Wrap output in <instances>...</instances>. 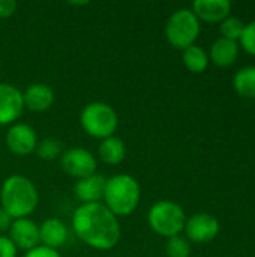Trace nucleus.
<instances>
[{
    "instance_id": "obj_22",
    "label": "nucleus",
    "mask_w": 255,
    "mask_h": 257,
    "mask_svg": "<svg viewBox=\"0 0 255 257\" xmlns=\"http://www.w3.org/2000/svg\"><path fill=\"white\" fill-rule=\"evenodd\" d=\"M165 253L168 257H189L191 247L183 236L177 235V236L168 238L165 244Z\"/></svg>"
},
{
    "instance_id": "obj_14",
    "label": "nucleus",
    "mask_w": 255,
    "mask_h": 257,
    "mask_svg": "<svg viewBox=\"0 0 255 257\" xmlns=\"http://www.w3.org/2000/svg\"><path fill=\"white\" fill-rule=\"evenodd\" d=\"M231 11L228 0H197L192 3V12L197 18L209 23L224 21Z\"/></svg>"
},
{
    "instance_id": "obj_27",
    "label": "nucleus",
    "mask_w": 255,
    "mask_h": 257,
    "mask_svg": "<svg viewBox=\"0 0 255 257\" xmlns=\"http://www.w3.org/2000/svg\"><path fill=\"white\" fill-rule=\"evenodd\" d=\"M12 221H14V220L9 217V214H8L3 208H0V233H2V232L9 230V227H11Z\"/></svg>"
},
{
    "instance_id": "obj_28",
    "label": "nucleus",
    "mask_w": 255,
    "mask_h": 257,
    "mask_svg": "<svg viewBox=\"0 0 255 257\" xmlns=\"http://www.w3.org/2000/svg\"><path fill=\"white\" fill-rule=\"evenodd\" d=\"M71 5H74V6H81V5H87V2H71Z\"/></svg>"
},
{
    "instance_id": "obj_7",
    "label": "nucleus",
    "mask_w": 255,
    "mask_h": 257,
    "mask_svg": "<svg viewBox=\"0 0 255 257\" xmlns=\"http://www.w3.org/2000/svg\"><path fill=\"white\" fill-rule=\"evenodd\" d=\"M60 166L66 175L80 181L95 175L96 158L83 148H71L60 155Z\"/></svg>"
},
{
    "instance_id": "obj_16",
    "label": "nucleus",
    "mask_w": 255,
    "mask_h": 257,
    "mask_svg": "<svg viewBox=\"0 0 255 257\" xmlns=\"http://www.w3.org/2000/svg\"><path fill=\"white\" fill-rule=\"evenodd\" d=\"M98 155L99 158L110 166L120 164L126 157V146L122 139L119 137H107L104 139L98 146Z\"/></svg>"
},
{
    "instance_id": "obj_15",
    "label": "nucleus",
    "mask_w": 255,
    "mask_h": 257,
    "mask_svg": "<svg viewBox=\"0 0 255 257\" xmlns=\"http://www.w3.org/2000/svg\"><path fill=\"white\" fill-rule=\"evenodd\" d=\"M68 227L59 218H48L39 226V241L44 247L57 250L68 241Z\"/></svg>"
},
{
    "instance_id": "obj_12",
    "label": "nucleus",
    "mask_w": 255,
    "mask_h": 257,
    "mask_svg": "<svg viewBox=\"0 0 255 257\" xmlns=\"http://www.w3.org/2000/svg\"><path fill=\"white\" fill-rule=\"evenodd\" d=\"M23 101H24V108L35 113H42L53 105L54 92L50 86L44 83H35L30 84L23 92Z\"/></svg>"
},
{
    "instance_id": "obj_8",
    "label": "nucleus",
    "mask_w": 255,
    "mask_h": 257,
    "mask_svg": "<svg viewBox=\"0 0 255 257\" xmlns=\"http://www.w3.org/2000/svg\"><path fill=\"white\" fill-rule=\"evenodd\" d=\"M6 146L17 157H26L35 152L38 145L36 131L27 123H15L6 133Z\"/></svg>"
},
{
    "instance_id": "obj_10",
    "label": "nucleus",
    "mask_w": 255,
    "mask_h": 257,
    "mask_svg": "<svg viewBox=\"0 0 255 257\" xmlns=\"http://www.w3.org/2000/svg\"><path fill=\"white\" fill-rule=\"evenodd\" d=\"M183 230L191 241L197 244H206L218 235L219 221L210 214H195L185 223Z\"/></svg>"
},
{
    "instance_id": "obj_18",
    "label": "nucleus",
    "mask_w": 255,
    "mask_h": 257,
    "mask_svg": "<svg viewBox=\"0 0 255 257\" xmlns=\"http://www.w3.org/2000/svg\"><path fill=\"white\" fill-rule=\"evenodd\" d=\"M233 84L240 96L255 99V66H246L240 69L236 74Z\"/></svg>"
},
{
    "instance_id": "obj_17",
    "label": "nucleus",
    "mask_w": 255,
    "mask_h": 257,
    "mask_svg": "<svg viewBox=\"0 0 255 257\" xmlns=\"http://www.w3.org/2000/svg\"><path fill=\"white\" fill-rule=\"evenodd\" d=\"M237 54H239L237 42L225 39V38L216 39L213 42L212 48H210V59L218 66H230V65H233Z\"/></svg>"
},
{
    "instance_id": "obj_24",
    "label": "nucleus",
    "mask_w": 255,
    "mask_h": 257,
    "mask_svg": "<svg viewBox=\"0 0 255 257\" xmlns=\"http://www.w3.org/2000/svg\"><path fill=\"white\" fill-rule=\"evenodd\" d=\"M24 257H62L57 250H53V248H48V247H44V245H38L35 247L33 250L27 251Z\"/></svg>"
},
{
    "instance_id": "obj_19",
    "label": "nucleus",
    "mask_w": 255,
    "mask_h": 257,
    "mask_svg": "<svg viewBox=\"0 0 255 257\" xmlns=\"http://www.w3.org/2000/svg\"><path fill=\"white\" fill-rule=\"evenodd\" d=\"M183 63L191 72L200 74L207 68L209 57H207L206 51L201 47L191 45V47L183 50Z\"/></svg>"
},
{
    "instance_id": "obj_1",
    "label": "nucleus",
    "mask_w": 255,
    "mask_h": 257,
    "mask_svg": "<svg viewBox=\"0 0 255 257\" xmlns=\"http://www.w3.org/2000/svg\"><path fill=\"white\" fill-rule=\"evenodd\" d=\"M72 227L78 239L96 250L114 248L122 236L119 218L104 203H83L72 217Z\"/></svg>"
},
{
    "instance_id": "obj_2",
    "label": "nucleus",
    "mask_w": 255,
    "mask_h": 257,
    "mask_svg": "<svg viewBox=\"0 0 255 257\" xmlns=\"http://www.w3.org/2000/svg\"><path fill=\"white\" fill-rule=\"evenodd\" d=\"M2 208L12 220L26 218L30 215L38 203L39 194L35 184L23 175H11L5 179L0 190Z\"/></svg>"
},
{
    "instance_id": "obj_5",
    "label": "nucleus",
    "mask_w": 255,
    "mask_h": 257,
    "mask_svg": "<svg viewBox=\"0 0 255 257\" xmlns=\"http://www.w3.org/2000/svg\"><path fill=\"white\" fill-rule=\"evenodd\" d=\"M147 221L150 229L165 238L177 236L186 223V217L183 209L171 202V200H161L152 205L147 214Z\"/></svg>"
},
{
    "instance_id": "obj_23",
    "label": "nucleus",
    "mask_w": 255,
    "mask_h": 257,
    "mask_svg": "<svg viewBox=\"0 0 255 257\" xmlns=\"http://www.w3.org/2000/svg\"><path fill=\"white\" fill-rule=\"evenodd\" d=\"M240 44H242L245 51L255 56V21L245 26L243 33L240 36Z\"/></svg>"
},
{
    "instance_id": "obj_4",
    "label": "nucleus",
    "mask_w": 255,
    "mask_h": 257,
    "mask_svg": "<svg viewBox=\"0 0 255 257\" xmlns=\"http://www.w3.org/2000/svg\"><path fill=\"white\" fill-rule=\"evenodd\" d=\"M80 123L86 134L95 139L111 137L119 125V117L114 108L105 102H90L80 113Z\"/></svg>"
},
{
    "instance_id": "obj_20",
    "label": "nucleus",
    "mask_w": 255,
    "mask_h": 257,
    "mask_svg": "<svg viewBox=\"0 0 255 257\" xmlns=\"http://www.w3.org/2000/svg\"><path fill=\"white\" fill-rule=\"evenodd\" d=\"M35 152L44 161H54L63 154V143L54 137H47L38 142Z\"/></svg>"
},
{
    "instance_id": "obj_9",
    "label": "nucleus",
    "mask_w": 255,
    "mask_h": 257,
    "mask_svg": "<svg viewBox=\"0 0 255 257\" xmlns=\"http://www.w3.org/2000/svg\"><path fill=\"white\" fill-rule=\"evenodd\" d=\"M24 111L23 92L9 83H0V125H9Z\"/></svg>"
},
{
    "instance_id": "obj_6",
    "label": "nucleus",
    "mask_w": 255,
    "mask_h": 257,
    "mask_svg": "<svg viewBox=\"0 0 255 257\" xmlns=\"http://www.w3.org/2000/svg\"><path fill=\"white\" fill-rule=\"evenodd\" d=\"M200 35V21L191 9H179L171 14L165 24L167 41L179 50L194 45Z\"/></svg>"
},
{
    "instance_id": "obj_11",
    "label": "nucleus",
    "mask_w": 255,
    "mask_h": 257,
    "mask_svg": "<svg viewBox=\"0 0 255 257\" xmlns=\"http://www.w3.org/2000/svg\"><path fill=\"white\" fill-rule=\"evenodd\" d=\"M15 248L24 250L26 253L38 247L39 241V227L29 218H18L14 220L9 227V236H8Z\"/></svg>"
},
{
    "instance_id": "obj_13",
    "label": "nucleus",
    "mask_w": 255,
    "mask_h": 257,
    "mask_svg": "<svg viewBox=\"0 0 255 257\" xmlns=\"http://www.w3.org/2000/svg\"><path fill=\"white\" fill-rule=\"evenodd\" d=\"M107 179L102 175H92L77 181L74 193L81 203H98L104 197Z\"/></svg>"
},
{
    "instance_id": "obj_25",
    "label": "nucleus",
    "mask_w": 255,
    "mask_h": 257,
    "mask_svg": "<svg viewBox=\"0 0 255 257\" xmlns=\"http://www.w3.org/2000/svg\"><path fill=\"white\" fill-rule=\"evenodd\" d=\"M0 257H17V248L8 236L0 235Z\"/></svg>"
},
{
    "instance_id": "obj_26",
    "label": "nucleus",
    "mask_w": 255,
    "mask_h": 257,
    "mask_svg": "<svg viewBox=\"0 0 255 257\" xmlns=\"http://www.w3.org/2000/svg\"><path fill=\"white\" fill-rule=\"evenodd\" d=\"M17 11L15 0H0V18H9Z\"/></svg>"
},
{
    "instance_id": "obj_21",
    "label": "nucleus",
    "mask_w": 255,
    "mask_h": 257,
    "mask_svg": "<svg viewBox=\"0 0 255 257\" xmlns=\"http://www.w3.org/2000/svg\"><path fill=\"white\" fill-rule=\"evenodd\" d=\"M243 29H245V24L239 18H234V17L225 18L224 21H221V26H219L222 38L234 41V42L237 39H240V36L243 33Z\"/></svg>"
},
{
    "instance_id": "obj_3",
    "label": "nucleus",
    "mask_w": 255,
    "mask_h": 257,
    "mask_svg": "<svg viewBox=\"0 0 255 257\" xmlns=\"http://www.w3.org/2000/svg\"><path fill=\"white\" fill-rule=\"evenodd\" d=\"M141 190L138 181L126 173H119L107 179L104 190V205L116 215H131L140 203Z\"/></svg>"
}]
</instances>
